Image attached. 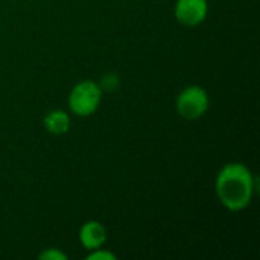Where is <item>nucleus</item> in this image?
Returning <instances> with one entry per match:
<instances>
[{
  "instance_id": "nucleus-8",
  "label": "nucleus",
  "mask_w": 260,
  "mask_h": 260,
  "mask_svg": "<svg viewBox=\"0 0 260 260\" xmlns=\"http://www.w3.org/2000/svg\"><path fill=\"white\" fill-rule=\"evenodd\" d=\"M117 256L111 251H107V250H102V248H96V250H91L90 254L87 256V260H116Z\"/></svg>"
},
{
  "instance_id": "nucleus-2",
  "label": "nucleus",
  "mask_w": 260,
  "mask_h": 260,
  "mask_svg": "<svg viewBox=\"0 0 260 260\" xmlns=\"http://www.w3.org/2000/svg\"><path fill=\"white\" fill-rule=\"evenodd\" d=\"M102 101V88L98 82L85 79L78 82L69 96V108L79 117H88L96 113Z\"/></svg>"
},
{
  "instance_id": "nucleus-4",
  "label": "nucleus",
  "mask_w": 260,
  "mask_h": 260,
  "mask_svg": "<svg viewBox=\"0 0 260 260\" xmlns=\"http://www.w3.org/2000/svg\"><path fill=\"white\" fill-rule=\"evenodd\" d=\"M174 12L178 23L187 27H195L206 20L209 5L207 0H177Z\"/></svg>"
},
{
  "instance_id": "nucleus-6",
  "label": "nucleus",
  "mask_w": 260,
  "mask_h": 260,
  "mask_svg": "<svg viewBox=\"0 0 260 260\" xmlns=\"http://www.w3.org/2000/svg\"><path fill=\"white\" fill-rule=\"evenodd\" d=\"M44 128L53 134V136H61L66 134L70 128V117L66 111L62 110H53L44 116Z\"/></svg>"
},
{
  "instance_id": "nucleus-1",
  "label": "nucleus",
  "mask_w": 260,
  "mask_h": 260,
  "mask_svg": "<svg viewBox=\"0 0 260 260\" xmlns=\"http://www.w3.org/2000/svg\"><path fill=\"white\" fill-rule=\"evenodd\" d=\"M216 195L230 212L247 209L254 197L256 181L244 163H227L216 177Z\"/></svg>"
},
{
  "instance_id": "nucleus-7",
  "label": "nucleus",
  "mask_w": 260,
  "mask_h": 260,
  "mask_svg": "<svg viewBox=\"0 0 260 260\" xmlns=\"http://www.w3.org/2000/svg\"><path fill=\"white\" fill-rule=\"evenodd\" d=\"M38 257L43 260H67V254L58 248H47L43 253H40Z\"/></svg>"
},
{
  "instance_id": "nucleus-3",
  "label": "nucleus",
  "mask_w": 260,
  "mask_h": 260,
  "mask_svg": "<svg viewBox=\"0 0 260 260\" xmlns=\"http://www.w3.org/2000/svg\"><path fill=\"white\" fill-rule=\"evenodd\" d=\"M209 105V94L200 85H189L183 88L175 102L178 114L186 120H197L203 117L207 113Z\"/></svg>"
},
{
  "instance_id": "nucleus-5",
  "label": "nucleus",
  "mask_w": 260,
  "mask_h": 260,
  "mask_svg": "<svg viewBox=\"0 0 260 260\" xmlns=\"http://www.w3.org/2000/svg\"><path fill=\"white\" fill-rule=\"evenodd\" d=\"M107 241V230L99 221H87L79 230V242L88 251L101 248Z\"/></svg>"
}]
</instances>
